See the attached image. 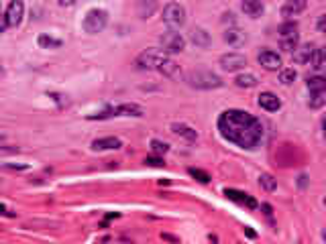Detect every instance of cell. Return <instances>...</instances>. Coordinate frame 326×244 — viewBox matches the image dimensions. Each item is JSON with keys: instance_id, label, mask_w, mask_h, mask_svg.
Here are the masks:
<instances>
[{"instance_id": "60d3db41", "label": "cell", "mask_w": 326, "mask_h": 244, "mask_svg": "<svg viewBox=\"0 0 326 244\" xmlns=\"http://www.w3.org/2000/svg\"><path fill=\"white\" fill-rule=\"evenodd\" d=\"M306 175H300V179H298V183H300V187H306Z\"/></svg>"}, {"instance_id": "7402d4cb", "label": "cell", "mask_w": 326, "mask_h": 244, "mask_svg": "<svg viewBox=\"0 0 326 244\" xmlns=\"http://www.w3.org/2000/svg\"><path fill=\"white\" fill-rule=\"evenodd\" d=\"M310 94H324L326 96V75H314V78H308L306 82Z\"/></svg>"}, {"instance_id": "f546056e", "label": "cell", "mask_w": 326, "mask_h": 244, "mask_svg": "<svg viewBox=\"0 0 326 244\" xmlns=\"http://www.w3.org/2000/svg\"><path fill=\"white\" fill-rule=\"evenodd\" d=\"M188 173L194 177V179H198L200 183H208V181H210V175L206 173V171H202V169H196V167H190Z\"/></svg>"}, {"instance_id": "8fae6325", "label": "cell", "mask_w": 326, "mask_h": 244, "mask_svg": "<svg viewBox=\"0 0 326 244\" xmlns=\"http://www.w3.org/2000/svg\"><path fill=\"white\" fill-rule=\"evenodd\" d=\"M222 39H225L227 45H230L232 49H239L247 43V35L239 27H230V29H225V33H222Z\"/></svg>"}, {"instance_id": "8992f818", "label": "cell", "mask_w": 326, "mask_h": 244, "mask_svg": "<svg viewBox=\"0 0 326 244\" xmlns=\"http://www.w3.org/2000/svg\"><path fill=\"white\" fill-rule=\"evenodd\" d=\"M159 45L163 53H182L186 49V39L182 37V33L169 30V33H163L159 37Z\"/></svg>"}, {"instance_id": "7c38bea8", "label": "cell", "mask_w": 326, "mask_h": 244, "mask_svg": "<svg viewBox=\"0 0 326 244\" xmlns=\"http://www.w3.org/2000/svg\"><path fill=\"white\" fill-rule=\"evenodd\" d=\"M157 71L163 73V75H165V78H169V80H180V75H182L180 65H177L175 61H173L171 57H167V55L161 59V63H159Z\"/></svg>"}, {"instance_id": "5bb4252c", "label": "cell", "mask_w": 326, "mask_h": 244, "mask_svg": "<svg viewBox=\"0 0 326 244\" xmlns=\"http://www.w3.org/2000/svg\"><path fill=\"white\" fill-rule=\"evenodd\" d=\"M171 132L177 134V136H182V139H186L188 143H196L198 141V130L192 128L190 124H184V122H173Z\"/></svg>"}, {"instance_id": "d6986e66", "label": "cell", "mask_w": 326, "mask_h": 244, "mask_svg": "<svg viewBox=\"0 0 326 244\" xmlns=\"http://www.w3.org/2000/svg\"><path fill=\"white\" fill-rule=\"evenodd\" d=\"M241 8H243V12L247 14V17H251V19H259L261 14L265 12V4L259 2V0H245V2L241 4Z\"/></svg>"}, {"instance_id": "4316f807", "label": "cell", "mask_w": 326, "mask_h": 244, "mask_svg": "<svg viewBox=\"0 0 326 244\" xmlns=\"http://www.w3.org/2000/svg\"><path fill=\"white\" fill-rule=\"evenodd\" d=\"M295 78H298V71H295L293 67H288V69H281V71H279V82L284 84V86L293 84Z\"/></svg>"}, {"instance_id": "d590c367", "label": "cell", "mask_w": 326, "mask_h": 244, "mask_svg": "<svg viewBox=\"0 0 326 244\" xmlns=\"http://www.w3.org/2000/svg\"><path fill=\"white\" fill-rule=\"evenodd\" d=\"M316 27H318V30H320V33H324V35H326V14H322V17L318 19Z\"/></svg>"}, {"instance_id": "3957f363", "label": "cell", "mask_w": 326, "mask_h": 244, "mask_svg": "<svg viewBox=\"0 0 326 244\" xmlns=\"http://www.w3.org/2000/svg\"><path fill=\"white\" fill-rule=\"evenodd\" d=\"M116 116H135L141 118L145 116V110L139 104H121V106H112V108H106L104 112L98 114H90L88 120H106V118H116Z\"/></svg>"}, {"instance_id": "9c48e42d", "label": "cell", "mask_w": 326, "mask_h": 244, "mask_svg": "<svg viewBox=\"0 0 326 244\" xmlns=\"http://www.w3.org/2000/svg\"><path fill=\"white\" fill-rule=\"evenodd\" d=\"M257 61H259V65L263 69H267V71H277V69H281V65H284L281 55L271 51V49H261L259 55H257Z\"/></svg>"}, {"instance_id": "83f0119b", "label": "cell", "mask_w": 326, "mask_h": 244, "mask_svg": "<svg viewBox=\"0 0 326 244\" xmlns=\"http://www.w3.org/2000/svg\"><path fill=\"white\" fill-rule=\"evenodd\" d=\"M137 8H139V14H141V19H149L151 14L155 12L157 4H155V2H139V4H137Z\"/></svg>"}, {"instance_id": "ac0fdd59", "label": "cell", "mask_w": 326, "mask_h": 244, "mask_svg": "<svg viewBox=\"0 0 326 244\" xmlns=\"http://www.w3.org/2000/svg\"><path fill=\"white\" fill-rule=\"evenodd\" d=\"M314 45H310V43H306V45H300L298 49L293 51V61L295 63H300V65H306V63H310V59H312V55H314Z\"/></svg>"}, {"instance_id": "f1b7e54d", "label": "cell", "mask_w": 326, "mask_h": 244, "mask_svg": "<svg viewBox=\"0 0 326 244\" xmlns=\"http://www.w3.org/2000/svg\"><path fill=\"white\" fill-rule=\"evenodd\" d=\"M277 33H279V37H281V35H292V33H298V23H295V21H288V23H284V25L279 27Z\"/></svg>"}, {"instance_id": "e0dca14e", "label": "cell", "mask_w": 326, "mask_h": 244, "mask_svg": "<svg viewBox=\"0 0 326 244\" xmlns=\"http://www.w3.org/2000/svg\"><path fill=\"white\" fill-rule=\"evenodd\" d=\"M123 147V141L116 136H104V139L92 141V151H116Z\"/></svg>"}, {"instance_id": "7a4b0ae2", "label": "cell", "mask_w": 326, "mask_h": 244, "mask_svg": "<svg viewBox=\"0 0 326 244\" xmlns=\"http://www.w3.org/2000/svg\"><path fill=\"white\" fill-rule=\"evenodd\" d=\"M184 80L190 88H196V90H216V88L225 86L220 75H216L214 71H208V69H192L186 73Z\"/></svg>"}, {"instance_id": "836d02e7", "label": "cell", "mask_w": 326, "mask_h": 244, "mask_svg": "<svg viewBox=\"0 0 326 244\" xmlns=\"http://www.w3.org/2000/svg\"><path fill=\"white\" fill-rule=\"evenodd\" d=\"M145 163H147V165H151V167H163V165H165L161 157H147Z\"/></svg>"}, {"instance_id": "e575fe53", "label": "cell", "mask_w": 326, "mask_h": 244, "mask_svg": "<svg viewBox=\"0 0 326 244\" xmlns=\"http://www.w3.org/2000/svg\"><path fill=\"white\" fill-rule=\"evenodd\" d=\"M4 169H12V171H27L29 165H10V163H4Z\"/></svg>"}, {"instance_id": "d6a6232c", "label": "cell", "mask_w": 326, "mask_h": 244, "mask_svg": "<svg viewBox=\"0 0 326 244\" xmlns=\"http://www.w3.org/2000/svg\"><path fill=\"white\" fill-rule=\"evenodd\" d=\"M220 23H222V25H228L227 29H230V27H236L234 12H225V14H222V19H220Z\"/></svg>"}, {"instance_id": "9a60e30c", "label": "cell", "mask_w": 326, "mask_h": 244, "mask_svg": "<svg viewBox=\"0 0 326 244\" xmlns=\"http://www.w3.org/2000/svg\"><path fill=\"white\" fill-rule=\"evenodd\" d=\"M225 195L228 197L230 202H236V204H241V206H247V208H251V210H255V208H257L255 197H251L249 193L236 191V189H225Z\"/></svg>"}, {"instance_id": "1f68e13d", "label": "cell", "mask_w": 326, "mask_h": 244, "mask_svg": "<svg viewBox=\"0 0 326 244\" xmlns=\"http://www.w3.org/2000/svg\"><path fill=\"white\" fill-rule=\"evenodd\" d=\"M326 104V96L324 94H312V98H310L308 100V106H310V108H322V106Z\"/></svg>"}, {"instance_id": "4fadbf2b", "label": "cell", "mask_w": 326, "mask_h": 244, "mask_svg": "<svg viewBox=\"0 0 326 244\" xmlns=\"http://www.w3.org/2000/svg\"><path fill=\"white\" fill-rule=\"evenodd\" d=\"M257 104L267 112H277L281 108V100L273 94V92H261L257 96Z\"/></svg>"}, {"instance_id": "44dd1931", "label": "cell", "mask_w": 326, "mask_h": 244, "mask_svg": "<svg viewBox=\"0 0 326 244\" xmlns=\"http://www.w3.org/2000/svg\"><path fill=\"white\" fill-rule=\"evenodd\" d=\"M306 0H288V2L281 6V14L284 17H295V14H300L302 10H306Z\"/></svg>"}, {"instance_id": "7bdbcfd3", "label": "cell", "mask_w": 326, "mask_h": 244, "mask_svg": "<svg viewBox=\"0 0 326 244\" xmlns=\"http://www.w3.org/2000/svg\"><path fill=\"white\" fill-rule=\"evenodd\" d=\"M59 6H73V2H64V0H62V2H59Z\"/></svg>"}, {"instance_id": "5b68a950", "label": "cell", "mask_w": 326, "mask_h": 244, "mask_svg": "<svg viewBox=\"0 0 326 244\" xmlns=\"http://www.w3.org/2000/svg\"><path fill=\"white\" fill-rule=\"evenodd\" d=\"M163 23H165L171 30H177L186 25V8L177 2H169L163 8Z\"/></svg>"}, {"instance_id": "ab89813d", "label": "cell", "mask_w": 326, "mask_h": 244, "mask_svg": "<svg viewBox=\"0 0 326 244\" xmlns=\"http://www.w3.org/2000/svg\"><path fill=\"white\" fill-rule=\"evenodd\" d=\"M245 234H247L249 238H255V236H257V234H255L253 230H251V228H245Z\"/></svg>"}, {"instance_id": "ffe728a7", "label": "cell", "mask_w": 326, "mask_h": 244, "mask_svg": "<svg viewBox=\"0 0 326 244\" xmlns=\"http://www.w3.org/2000/svg\"><path fill=\"white\" fill-rule=\"evenodd\" d=\"M279 47L286 53H293L300 47V33H292V35H281L279 37Z\"/></svg>"}, {"instance_id": "30bf717a", "label": "cell", "mask_w": 326, "mask_h": 244, "mask_svg": "<svg viewBox=\"0 0 326 244\" xmlns=\"http://www.w3.org/2000/svg\"><path fill=\"white\" fill-rule=\"evenodd\" d=\"M220 67L232 73V71H241L247 67V57L241 55V53H227L220 57Z\"/></svg>"}, {"instance_id": "ba28073f", "label": "cell", "mask_w": 326, "mask_h": 244, "mask_svg": "<svg viewBox=\"0 0 326 244\" xmlns=\"http://www.w3.org/2000/svg\"><path fill=\"white\" fill-rule=\"evenodd\" d=\"M167 53H163V51H157V49H147L143 53L137 55L135 59V65L139 69H157L159 63H161V59L165 57Z\"/></svg>"}, {"instance_id": "52a82bcc", "label": "cell", "mask_w": 326, "mask_h": 244, "mask_svg": "<svg viewBox=\"0 0 326 244\" xmlns=\"http://www.w3.org/2000/svg\"><path fill=\"white\" fill-rule=\"evenodd\" d=\"M25 17V4L21 2V0H14V2H10L4 10V21H2V30L10 29V27H19L21 21Z\"/></svg>"}, {"instance_id": "4dcf8cb0", "label": "cell", "mask_w": 326, "mask_h": 244, "mask_svg": "<svg viewBox=\"0 0 326 244\" xmlns=\"http://www.w3.org/2000/svg\"><path fill=\"white\" fill-rule=\"evenodd\" d=\"M151 151L155 152V155H165V152L169 151V145L155 139V141H151Z\"/></svg>"}, {"instance_id": "484cf974", "label": "cell", "mask_w": 326, "mask_h": 244, "mask_svg": "<svg viewBox=\"0 0 326 244\" xmlns=\"http://www.w3.org/2000/svg\"><path fill=\"white\" fill-rule=\"evenodd\" d=\"M259 185L265 189V191H275L277 189V179L269 173H261L259 175Z\"/></svg>"}, {"instance_id": "b9f144b4", "label": "cell", "mask_w": 326, "mask_h": 244, "mask_svg": "<svg viewBox=\"0 0 326 244\" xmlns=\"http://www.w3.org/2000/svg\"><path fill=\"white\" fill-rule=\"evenodd\" d=\"M322 134H324V139H326V116L322 118Z\"/></svg>"}, {"instance_id": "f6af8a7d", "label": "cell", "mask_w": 326, "mask_h": 244, "mask_svg": "<svg viewBox=\"0 0 326 244\" xmlns=\"http://www.w3.org/2000/svg\"><path fill=\"white\" fill-rule=\"evenodd\" d=\"M324 206H326V197H324Z\"/></svg>"}, {"instance_id": "ee69618b", "label": "cell", "mask_w": 326, "mask_h": 244, "mask_svg": "<svg viewBox=\"0 0 326 244\" xmlns=\"http://www.w3.org/2000/svg\"><path fill=\"white\" fill-rule=\"evenodd\" d=\"M322 236H324V240H326V230H324V232H322Z\"/></svg>"}, {"instance_id": "277c9868", "label": "cell", "mask_w": 326, "mask_h": 244, "mask_svg": "<svg viewBox=\"0 0 326 244\" xmlns=\"http://www.w3.org/2000/svg\"><path fill=\"white\" fill-rule=\"evenodd\" d=\"M108 25V12L102 10V8H92L90 12L84 17V30L88 35H96V33H102Z\"/></svg>"}, {"instance_id": "2e32d148", "label": "cell", "mask_w": 326, "mask_h": 244, "mask_svg": "<svg viewBox=\"0 0 326 244\" xmlns=\"http://www.w3.org/2000/svg\"><path fill=\"white\" fill-rule=\"evenodd\" d=\"M190 39H192V43H194L196 47H200V49L210 47V43H212V37H210V33H208V30H206V29H202V27L192 29Z\"/></svg>"}, {"instance_id": "d4e9b609", "label": "cell", "mask_w": 326, "mask_h": 244, "mask_svg": "<svg viewBox=\"0 0 326 244\" xmlns=\"http://www.w3.org/2000/svg\"><path fill=\"white\" fill-rule=\"evenodd\" d=\"M37 43H39V47H43V49H59V47H62V41L51 37V35H39Z\"/></svg>"}, {"instance_id": "74e56055", "label": "cell", "mask_w": 326, "mask_h": 244, "mask_svg": "<svg viewBox=\"0 0 326 244\" xmlns=\"http://www.w3.org/2000/svg\"><path fill=\"white\" fill-rule=\"evenodd\" d=\"M261 210H263L265 216H271V214H273V208H271L269 204H263V206H261Z\"/></svg>"}, {"instance_id": "cb8c5ba5", "label": "cell", "mask_w": 326, "mask_h": 244, "mask_svg": "<svg viewBox=\"0 0 326 244\" xmlns=\"http://www.w3.org/2000/svg\"><path fill=\"white\" fill-rule=\"evenodd\" d=\"M310 67L312 69H324L326 67V47L314 49V55L310 59Z\"/></svg>"}, {"instance_id": "603a6c76", "label": "cell", "mask_w": 326, "mask_h": 244, "mask_svg": "<svg viewBox=\"0 0 326 244\" xmlns=\"http://www.w3.org/2000/svg\"><path fill=\"white\" fill-rule=\"evenodd\" d=\"M257 84H259V80H257V75H253V73H239L234 78V86L236 88L249 90V88H255Z\"/></svg>"}, {"instance_id": "f35d334b", "label": "cell", "mask_w": 326, "mask_h": 244, "mask_svg": "<svg viewBox=\"0 0 326 244\" xmlns=\"http://www.w3.org/2000/svg\"><path fill=\"white\" fill-rule=\"evenodd\" d=\"M2 214H4V216H8V218H14V216H17V214H12L6 206H2Z\"/></svg>"}, {"instance_id": "8d00e7d4", "label": "cell", "mask_w": 326, "mask_h": 244, "mask_svg": "<svg viewBox=\"0 0 326 244\" xmlns=\"http://www.w3.org/2000/svg\"><path fill=\"white\" fill-rule=\"evenodd\" d=\"M161 238H163V240H169V242H180V238L173 236V234H167V232H163Z\"/></svg>"}, {"instance_id": "6da1fadb", "label": "cell", "mask_w": 326, "mask_h": 244, "mask_svg": "<svg viewBox=\"0 0 326 244\" xmlns=\"http://www.w3.org/2000/svg\"><path fill=\"white\" fill-rule=\"evenodd\" d=\"M216 126L225 141L247 151L257 149L265 139L263 122L247 110H236V108L225 110L218 116Z\"/></svg>"}]
</instances>
